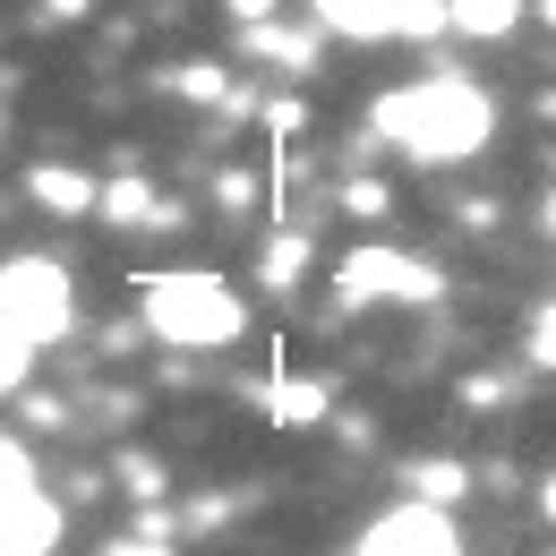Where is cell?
I'll list each match as a JSON object with an SVG mask.
<instances>
[{"label":"cell","mask_w":556,"mask_h":556,"mask_svg":"<svg viewBox=\"0 0 556 556\" xmlns=\"http://www.w3.org/2000/svg\"><path fill=\"white\" fill-rule=\"evenodd\" d=\"M488 129H496V103L471 77H419L377 103V138H394L412 163H463L488 146Z\"/></svg>","instance_id":"1"},{"label":"cell","mask_w":556,"mask_h":556,"mask_svg":"<svg viewBox=\"0 0 556 556\" xmlns=\"http://www.w3.org/2000/svg\"><path fill=\"white\" fill-rule=\"evenodd\" d=\"M146 326L180 351H214L240 334V300H231V282H214V275H154L146 282Z\"/></svg>","instance_id":"2"},{"label":"cell","mask_w":556,"mask_h":556,"mask_svg":"<svg viewBox=\"0 0 556 556\" xmlns=\"http://www.w3.org/2000/svg\"><path fill=\"white\" fill-rule=\"evenodd\" d=\"M0 317L26 334V343H61L70 334V275L52 266V257H9L0 266Z\"/></svg>","instance_id":"3"},{"label":"cell","mask_w":556,"mask_h":556,"mask_svg":"<svg viewBox=\"0 0 556 556\" xmlns=\"http://www.w3.org/2000/svg\"><path fill=\"white\" fill-rule=\"evenodd\" d=\"M334 291H343V308H377V300H428L437 275L419 257H394V249H359V257H343Z\"/></svg>","instance_id":"4"},{"label":"cell","mask_w":556,"mask_h":556,"mask_svg":"<svg viewBox=\"0 0 556 556\" xmlns=\"http://www.w3.org/2000/svg\"><path fill=\"white\" fill-rule=\"evenodd\" d=\"M359 556H463L454 540V522H445V505H394V514H377L368 531H359Z\"/></svg>","instance_id":"5"},{"label":"cell","mask_w":556,"mask_h":556,"mask_svg":"<svg viewBox=\"0 0 556 556\" xmlns=\"http://www.w3.org/2000/svg\"><path fill=\"white\" fill-rule=\"evenodd\" d=\"M308 9H317V26L343 35V43H386V35H403V0H308Z\"/></svg>","instance_id":"6"},{"label":"cell","mask_w":556,"mask_h":556,"mask_svg":"<svg viewBox=\"0 0 556 556\" xmlns=\"http://www.w3.org/2000/svg\"><path fill=\"white\" fill-rule=\"evenodd\" d=\"M52 540H61V505H52L43 488L0 514V556H52Z\"/></svg>","instance_id":"7"},{"label":"cell","mask_w":556,"mask_h":556,"mask_svg":"<svg viewBox=\"0 0 556 556\" xmlns=\"http://www.w3.org/2000/svg\"><path fill=\"white\" fill-rule=\"evenodd\" d=\"M26 189H35L52 214H94V206H103V189H94L86 172H70V163H35V172H26Z\"/></svg>","instance_id":"8"},{"label":"cell","mask_w":556,"mask_h":556,"mask_svg":"<svg viewBox=\"0 0 556 556\" xmlns=\"http://www.w3.org/2000/svg\"><path fill=\"white\" fill-rule=\"evenodd\" d=\"M445 26H454V35H471V43H496V35H514V26H522V0H454V9H445Z\"/></svg>","instance_id":"9"},{"label":"cell","mask_w":556,"mask_h":556,"mask_svg":"<svg viewBox=\"0 0 556 556\" xmlns=\"http://www.w3.org/2000/svg\"><path fill=\"white\" fill-rule=\"evenodd\" d=\"M326 403H334L326 377H275V419H282V428H317Z\"/></svg>","instance_id":"10"},{"label":"cell","mask_w":556,"mask_h":556,"mask_svg":"<svg viewBox=\"0 0 556 556\" xmlns=\"http://www.w3.org/2000/svg\"><path fill=\"white\" fill-rule=\"evenodd\" d=\"M103 223H172V214L154 206L146 180H112V189H103Z\"/></svg>","instance_id":"11"},{"label":"cell","mask_w":556,"mask_h":556,"mask_svg":"<svg viewBox=\"0 0 556 556\" xmlns=\"http://www.w3.org/2000/svg\"><path fill=\"white\" fill-rule=\"evenodd\" d=\"M26 496H35V463H26V445H9V437H0V514H9V505H26Z\"/></svg>","instance_id":"12"},{"label":"cell","mask_w":556,"mask_h":556,"mask_svg":"<svg viewBox=\"0 0 556 556\" xmlns=\"http://www.w3.org/2000/svg\"><path fill=\"white\" fill-rule=\"evenodd\" d=\"M26 368H35V343L0 317V394H17V386H26Z\"/></svg>","instance_id":"13"},{"label":"cell","mask_w":556,"mask_h":556,"mask_svg":"<svg viewBox=\"0 0 556 556\" xmlns=\"http://www.w3.org/2000/svg\"><path fill=\"white\" fill-rule=\"evenodd\" d=\"M412 488H419V505H445V496H463V463H419Z\"/></svg>","instance_id":"14"},{"label":"cell","mask_w":556,"mask_h":556,"mask_svg":"<svg viewBox=\"0 0 556 556\" xmlns=\"http://www.w3.org/2000/svg\"><path fill=\"white\" fill-rule=\"evenodd\" d=\"M300 266H308V240H275V249H266V282H275V291H291Z\"/></svg>","instance_id":"15"},{"label":"cell","mask_w":556,"mask_h":556,"mask_svg":"<svg viewBox=\"0 0 556 556\" xmlns=\"http://www.w3.org/2000/svg\"><path fill=\"white\" fill-rule=\"evenodd\" d=\"M454 0H403V35H437Z\"/></svg>","instance_id":"16"},{"label":"cell","mask_w":556,"mask_h":556,"mask_svg":"<svg viewBox=\"0 0 556 556\" xmlns=\"http://www.w3.org/2000/svg\"><path fill=\"white\" fill-rule=\"evenodd\" d=\"M531 359L556 368V308H540V326H531Z\"/></svg>","instance_id":"17"},{"label":"cell","mask_w":556,"mask_h":556,"mask_svg":"<svg viewBox=\"0 0 556 556\" xmlns=\"http://www.w3.org/2000/svg\"><path fill=\"white\" fill-rule=\"evenodd\" d=\"M231 17H249V26H257V17H266V0H231Z\"/></svg>","instance_id":"18"},{"label":"cell","mask_w":556,"mask_h":556,"mask_svg":"<svg viewBox=\"0 0 556 556\" xmlns=\"http://www.w3.org/2000/svg\"><path fill=\"white\" fill-rule=\"evenodd\" d=\"M540 505H548V522H556V480H548V496H540Z\"/></svg>","instance_id":"19"},{"label":"cell","mask_w":556,"mask_h":556,"mask_svg":"<svg viewBox=\"0 0 556 556\" xmlns=\"http://www.w3.org/2000/svg\"><path fill=\"white\" fill-rule=\"evenodd\" d=\"M540 17H548V26H556V0H540Z\"/></svg>","instance_id":"20"},{"label":"cell","mask_w":556,"mask_h":556,"mask_svg":"<svg viewBox=\"0 0 556 556\" xmlns=\"http://www.w3.org/2000/svg\"><path fill=\"white\" fill-rule=\"evenodd\" d=\"M548 231H556V189H548Z\"/></svg>","instance_id":"21"}]
</instances>
